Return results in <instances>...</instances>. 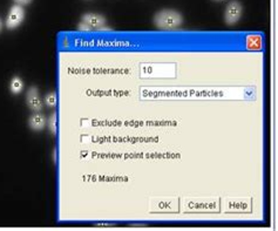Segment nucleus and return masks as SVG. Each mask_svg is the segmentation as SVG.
<instances>
[{"label":"nucleus","instance_id":"obj_8","mask_svg":"<svg viewBox=\"0 0 278 231\" xmlns=\"http://www.w3.org/2000/svg\"><path fill=\"white\" fill-rule=\"evenodd\" d=\"M47 127L53 134H56V114H53L52 117L47 120Z\"/></svg>","mask_w":278,"mask_h":231},{"label":"nucleus","instance_id":"obj_6","mask_svg":"<svg viewBox=\"0 0 278 231\" xmlns=\"http://www.w3.org/2000/svg\"><path fill=\"white\" fill-rule=\"evenodd\" d=\"M28 126H30L32 130L42 131L43 129H45V127L47 126V119L45 115L40 114V112L34 113L28 119Z\"/></svg>","mask_w":278,"mask_h":231},{"label":"nucleus","instance_id":"obj_5","mask_svg":"<svg viewBox=\"0 0 278 231\" xmlns=\"http://www.w3.org/2000/svg\"><path fill=\"white\" fill-rule=\"evenodd\" d=\"M81 22H84L88 25L91 28H104L106 25V18L104 15L97 13H85L81 16Z\"/></svg>","mask_w":278,"mask_h":231},{"label":"nucleus","instance_id":"obj_7","mask_svg":"<svg viewBox=\"0 0 278 231\" xmlns=\"http://www.w3.org/2000/svg\"><path fill=\"white\" fill-rule=\"evenodd\" d=\"M24 84L23 79L20 76H13L12 78V80L10 82V90L12 92V94H14V95H17V94H20L24 90Z\"/></svg>","mask_w":278,"mask_h":231},{"label":"nucleus","instance_id":"obj_12","mask_svg":"<svg viewBox=\"0 0 278 231\" xmlns=\"http://www.w3.org/2000/svg\"><path fill=\"white\" fill-rule=\"evenodd\" d=\"M3 30V22H2V19H0V32H2Z\"/></svg>","mask_w":278,"mask_h":231},{"label":"nucleus","instance_id":"obj_3","mask_svg":"<svg viewBox=\"0 0 278 231\" xmlns=\"http://www.w3.org/2000/svg\"><path fill=\"white\" fill-rule=\"evenodd\" d=\"M243 14V6L242 4L237 0H232L227 5L226 11H224V22L229 26H232L239 23L241 16Z\"/></svg>","mask_w":278,"mask_h":231},{"label":"nucleus","instance_id":"obj_1","mask_svg":"<svg viewBox=\"0 0 278 231\" xmlns=\"http://www.w3.org/2000/svg\"><path fill=\"white\" fill-rule=\"evenodd\" d=\"M153 22L160 30H175L182 25L183 16L178 11L166 8L155 13Z\"/></svg>","mask_w":278,"mask_h":231},{"label":"nucleus","instance_id":"obj_13","mask_svg":"<svg viewBox=\"0 0 278 231\" xmlns=\"http://www.w3.org/2000/svg\"><path fill=\"white\" fill-rule=\"evenodd\" d=\"M214 2H223V0H214Z\"/></svg>","mask_w":278,"mask_h":231},{"label":"nucleus","instance_id":"obj_2","mask_svg":"<svg viewBox=\"0 0 278 231\" xmlns=\"http://www.w3.org/2000/svg\"><path fill=\"white\" fill-rule=\"evenodd\" d=\"M25 15L26 13L24 7L22 5L15 4V5L11 7L9 14H7L5 22L6 27L9 28V30H15V28H18L20 25L23 24L24 20H25Z\"/></svg>","mask_w":278,"mask_h":231},{"label":"nucleus","instance_id":"obj_10","mask_svg":"<svg viewBox=\"0 0 278 231\" xmlns=\"http://www.w3.org/2000/svg\"><path fill=\"white\" fill-rule=\"evenodd\" d=\"M79 30H80V31H91V30H92V28H91V27H89V26H88V25H87V24H86V23H84V22H81V23L79 24Z\"/></svg>","mask_w":278,"mask_h":231},{"label":"nucleus","instance_id":"obj_11","mask_svg":"<svg viewBox=\"0 0 278 231\" xmlns=\"http://www.w3.org/2000/svg\"><path fill=\"white\" fill-rule=\"evenodd\" d=\"M15 4H18V5H22V6H25V5H28V4H31L33 0H14Z\"/></svg>","mask_w":278,"mask_h":231},{"label":"nucleus","instance_id":"obj_9","mask_svg":"<svg viewBox=\"0 0 278 231\" xmlns=\"http://www.w3.org/2000/svg\"><path fill=\"white\" fill-rule=\"evenodd\" d=\"M45 104H46L48 107L56 106V95H55V93L47 94L46 98H45Z\"/></svg>","mask_w":278,"mask_h":231},{"label":"nucleus","instance_id":"obj_4","mask_svg":"<svg viewBox=\"0 0 278 231\" xmlns=\"http://www.w3.org/2000/svg\"><path fill=\"white\" fill-rule=\"evenodd\" d=\"M26 102H27L28 108H30L32 112L39 113L43 110V107H44L43 100L40 99L38 88L34 87V86H32V87L27 90Z\"/></svg>","mask_w":278,"mask_h":231}]
</instances>
